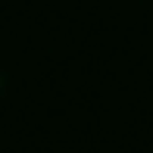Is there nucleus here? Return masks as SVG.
Instances as JSON below:
<instances>
[]
</instances>
